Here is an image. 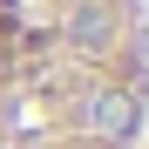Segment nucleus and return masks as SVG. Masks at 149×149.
Here are the masks:
<instances>
[{
	"instance_id": "f03ea898",
	"label": "nucleus",
	"mask_w": 149,
	"mask_h": 149,
	"mask_svg": "<svg viewBox=\"0 0 149 149\" xmlns=\"http://www.w3.org/2000/svg\"><path fill=\"white\" fill-rule=\"evenodd\" d=\"M109 34H115V14L102 0H81V7L68 14V41L74 47H109Z\"/></svg>"
},
{
	"instance_id": "f257e3e1",
	"label": "nucleus",
	"mask_w": 149,
	"mask_h": 149,
	"mask_svg": "<svg viewBox=\"0 0 149 149\" xmlns=\"http://www.w3.org/2000/svg\"><path fill=\"white\" fill-rule=\"evenodd\" d=\"M81 129L95 142H129L142 129V102H136L129 88H95L88 102H81Z\"/></svg>"
}]
</instances>
